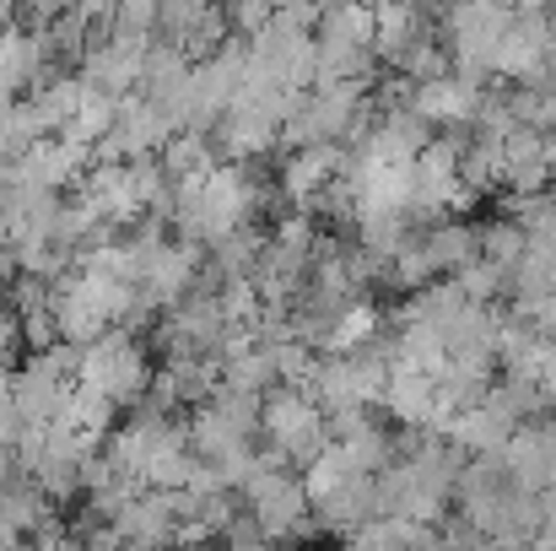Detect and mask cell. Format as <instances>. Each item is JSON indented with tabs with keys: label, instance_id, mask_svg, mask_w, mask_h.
<instances>
[{
	"label": "cell",
	"instance_id": "obj_4",
	"mask_svg": "<svg viewBox=\"0 0 556 551\" xmlns=\"http://www.w3.org/2000/svg\"><path fill=\"white\" fill-rule=\"evenodd\" d=\"M346 168V147L341 141H308V147H292V158L281 163V195L292 205H314V195Z\"/></svg>",
	"mask_w": 556,
	"mask_h": 551
},
{
	"label": "cell",
	"instance_id": "obj_11",
	"mask_svg": "<svg viewBox=\"0 0 556 551\" xmlns=\"http://www.w3.org/2000/svg\"><path fill=\"white\" fill-rule=\"evenodd\" d=\"M157 11H163V0H114V27H125V33H157Z\"/></svg>",
	"mask_w": 556,
	"mask_h": 551
},
{
	"label": "cell",
	"instance_id": "obj_6",
	"mask_svg": "<svg viewBox=\"0 0 556 551\" xmlns=\"http://www.w3.org/2000/svg\"><path fill=\"white\" fill-rule=\"evenodd\" d=\"M189 65H194V60H189L174 38H152V49H147V65H141V87H136V92L168 109V103L185 92Z\"/></svg>",
	"mask_w": 556,
	"mask_h": 551
},
{
	"label": "cell",
	"instance_id": "obj_12",
	"mask_svg": "<svg viewBox=\"0 0 556 551\" xmlns=\"http://www.w3.org/2000/svg\"><path fill=\"white\" fill-rule=\"evenodd\" d=\"M222 541H227V547H260V541H270V536H265V525H260L249 509H238V514L222 525Z\"/></svg>",
	"mask_w": 556,
	"mask_h": 551
},
{
	"label": "cell",
	"instance_id": "obj_1",
	"mask_svg": "<svg viewBox=\"0 0 556 551\" xmlns=\"http://www.w3.org/2000/svg\"><path fill=\"white\" fill-rule=\"evenodd\" d=\"M260 433H265V443L287 465H308L330 443V427H325L319 400L308 389H298V384H270L265 389V400H260Z\"/></svg>",
	"mask_w": 556,
	"mask_h": 551
},
{
	"label": "cell",
	"instance_id": "obj_10",
	"mask_svg": "<svg viewBox=\"0 0 556 551\" xmlns=\"http://www.w3.org/2000/svg\"><path fill=\"white\" fill-rule=\"evenodd\" d=\"M454 287H459L470 303H492V298L508 287V271H497L492 260H481V254H476V260H465V265L454 271Z\"/></svg>",
	"mask_w": 556,
	"mask_h": 551
},
{
	"label": "cell",
	"instance_id": "obj_9",
	"mask_svg": "<svg viewBox=\"0 0 556 551\" xmlns=\"http://www.w3.org/2000/svg\"><path fill=\"white\" fill-rule=\"evenodd\" d=\"M114 109H119V98H109V92L87 87V92H81V103H76V114H71V120H65V130H54V136H71V141H81V147H98V141L109 136V125H114Z\"/></svg>",
	"mask_w": 556,
	"mask_h": 551
},
{
	"label": "cell",
	"instance_id": "obj_5",
	"mask_svg": "<svg viewBox=\"0 0 556 551\" xmlns=\"http://www.w3.org/2000/svg\"><path fill=\"white\" fill-rule=\"evenodd\" d=\"M54 65H49V54H43V38H38V27H5L0 33V87L11 92V98H22V92H33L43 76H49Z\"/></svg>",
	"mask_w": 556,
	"mask_h": 551
},
{
	"label": "cell",
	"instance_id": "obj_3",
	"mask_svg": "<svg viewBox=\"0 0 556 551\" xmlns=\"http://www.w3.org/2000/svg\"><path fill=\"white\" fill-rule=\"evenodd\" d=\"M147 49H152V33H125L114 27L109 38H98L87 54H81V82L109 92V98H125L141 87V65H147Z\"/></svg>",
	"mask_w": 556,
	"mask_h": 551
},
{
	"label": "cell",
	"instance_id": "obj_13",
	"mask_svg": "<svg viewBox=\"0 0 556 551\" xmlns=\"http://www.w3.org/2000/svg\"><path fill=\"white\" fill-rule=\"evenodd\" d=\"M65 5H71V0H16V16H27L33 27H43V22H54Z\"/></svg>",
	"mask_w": 556,
	"mask_h": 551
},
{
	"label": "cell",
	"instance_id": "obj_15",
	"mask_svg": "<svg viewBox=\"0 0 556 551\" xmlns=\"http://www.w3.org/2000/svg\"><path fill=\"white\" fill-rule=\"evenodd\" d=\"M11 103H16V98H11V92L0 87V125H5V114H11Z\"/></svg>",
	"mask_w": 556,
	"mask_h": 551
},
{
	"label": "cell",
	"instance_id": "obj_14",
	"mask_svg": "<svg viewBox=\"0 0 556 551\" xmlns=\"http://www.w3.org/2000/svg\"><path fill=\"white\" fill-rule=\"evenodd\" d=\"M11 22H16V0H0V33H5Z\"/></svg>",
	"mask_w": 556,
	"mask_h": 551
},
{
	"label": "cell",
	"instance_id": "obj_8",
	"mask_svg": "<svg viewBox=\"0 0 556 551\" xmlns=\"http://www.w3.org/2000/svg\"><path fill=\"white\" fill-rule=\"evenodd\" d=\"M157 163H163V174L179 184V179H200V174H211L216 168V152H211V141H205V130H174L163 147H157Z\"/></svg>",
	"mask_w": 556,
	"mask_h": 551
},
{
	"label": "cell",
	"instance_id": "obj_7",
	"mask_svg": "<svg viewBox=\"0 0 556 551\" xmlns=\"http://www.w3.org/2000/svg\"><path fill=\"white\" fill-rule=\"evenodd\" d=\"M378 405L394 416V422H427L432 416V373L410 363H394L389 378H383V395Z\"/></svg>",
	"mask_w": 556,
	"mask_h": 551
},
{
	"label": "cell",
	"instance_id": "obj_2",
	"mask_svg": "<svg viewBox=\"0 0 556 551\" xmlns=\"http://www.w3.org/2000/svg\"><path fill=\"white\" fill-rule=\"evenodd\" d=\"M76 384L103 389L114 405H130V400H141V395H147V384H152V363H147L141 341L130 336V325H109L103 336H92V341L81 347Z\"/></svg>",
	"mask_w": 556,
	"mask_h": 551
}]
</instances>
